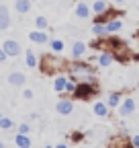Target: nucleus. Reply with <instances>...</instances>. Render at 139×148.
Instances as JSON below:
<instances>
[{"label": "nucleus", "instance_id": "18", "mask_svg": "<svg viewBox=\"0 0 139 148\" xmlns=\"http://www.w3.org/2000/svg\"><path fill=\"white\" fill-rule=\"evenodd\" d=\"M90 8H92V14L96 16V14H102V12H107V10L111 8V4L107 2V0H94V2L90 4Z\"/></svg>", "mask_w": 139, "mask_h": 148}, {"label": "nucleus", "instance_id": "30", "mask_svg": "<svg viewBox=\"0 0 139 148\" xmlns=\"http://www.w3.org/2000/svg\"><path fill=\"white\" fill-rule=\"evenodd\" d=\"M82 138H84V134H82V132H74V134H72V140H74V142H80Z\"/></svg>", "mask_w": 139, "mask_h": 148}, {"label": "nucleus", "instance_id": "15", "mask_svg": "<svg viewBox=\"0 0 139 148\" xmlns=\"http://www.w3.org/2000/svg\"><path fill=\"white\" fill-rule=\"evenodd\" d=\"M10 27V10L8 6H0V31H6Z\"/></svg>", "mask_w": 139, "mask_h": 148}, {"label": "nucleus", "instance_id": "1", "mask_svg": "<svg viewBox=\"0 0 139 148\" xmlns=\"http://www.w3.org/2000/svg\"><path fill=\"white\" fill-rule=\"evenodd\" d=\"M92 47H96V49H109V51L115 56V60L121 62V64L131 62V60L135 58L133 51H131V47H129L125 41L117 39V37H109V35L96 37V41H92Z\"/></svg>", "mask_w": 139, "mask_h": 148}, {"label": "nucleus", "instance_id": "31", "mask_svg": "<svg viewBox=\"0 0 139 148\" xmlns=\"http://www.w3.org/2000/svg\"><path fill=\"white\" fill-rule=\"evenodd\" d=\"M6 58H8V56H6V51H4L2 47H0V62H4Z\"/></svg>", "mask_w": 139, "mask_h": 148}, {"label": "nucleus", "instance_id": "23", "mask_svg": "<svg viewBox=\"0 0 139 148\" xmlns=\"http://www.w3.org/2000/svg\"><path fill=\"white\" fill-rule=\"evenodd\" d=\"M92 33H94V37H104V35H107V27H104V23L94 21V25H92Z\"/></svg>", "mask_w": 139, "mask_h": 148}, {"label": "nucleus", "instance_id": "20", "mask_svg": "<svg viewBox=\"0 0 139 148\" xmlns=\"http://www.w3.org/2000/svg\"><path fill=\"white\" fill-rule=\"evenodd\" d=\"M25 62H27L29 68H37V66H39V58L35 56L33 49H27V51H25Z\"/></svg>", "mask_w": 139, "mask_h": 148}, {"label": "nucleus", "instance_id": "2", "mask_svg": "<svg viewBox=\"0 0 139 148\" xmlns=\"http://www.w3.org/2000/svg\"><path fill=\"white\" fill-rule=\"evenodd\" d=\"M67 76L74 78L76 82H86V80H96V68L88 62L82 60H72L67 64Z\"/></svg>", "mask_w": 139, "mask_h": 148}, {"label": "nucleus", "instance_id": "11", "mask_svg": "<svg viewBox=\"0 0 139 148\" xmlns=\"http://www.w3.org/2000/svg\"><path fill=\"white\" fill-rule=\"evenodd\" d=\"M113 62H117V60H115V56H113L109 49H100L98 58H96V64H98L100 68H111Z\"/></svg>", "mask_w": 139, "mask_h": 148}, {"label": "nucleus", "instance_id": "25", "mask_svg": "<svg viewBox=\"0 0 139 148\" xmlns=\"http://www.w3.org/2000/svg\"><path fill=\"white\" fill-rule=\"evenodd\" d=\"M35 27H37V29H45V31H47V27H49V21H47V18H45L43 14H39L37 18H35Z\"/></svg>", "mask_w": 139, "mask_h": 148}, {"label": "nucleus", "instance_id": "37", "mask_svg": "<svg viewBox=\"0 0 139 148\" xmlns=\"http://www.w3.org/2000/svg\"><path fill=\"white\" fill-rule=\"evenodd\" d=\"M0 117H2V113H0Z\"/></svg>", "mask_w": 139, "mask_h": 148}, {"label": "nucleus", "instance_id": "21", "mask_svg": "<svg viewBox=\"0 0 139 148\" xmlns=\"http://www.w3.org/2000/svg\"><path fill=\"white\" fill-rule=\"evenodd\" d=\"M14 8H16V12H19V14H27V12L31 10V0H16V2H14Z\"/></svg>", "mask_w": 139, "mask_h": 148}, {"label": "nucleus", "instance_id": "32", "mask_svg": "<svg viewBox=\"0 0 139 148\" xmlns=\"http://www.w3.org/2000/svg\"><path fill=\"white\" fill-rule=\"evenodd\" d=\"M115 2H117V4H123V2H127V0H115Z\"/></svg>", "mask_w": 139, "mask_h": 148}, {"label": "nucleus", "instance_id": "34", "mask_svg": "<svg viewBox=\"0 0 139 148\" xmlns=\"http://www.w3.org/2000/svg\"><path fill=\"white\" fill-rule=\"evenodd\" d=\"M135 60H137V62H139V53H137V56H135Z\"/></svg>", "mask_w": 139, "mask_h": 148}, {"label": "nucleus", "instance_id": "12", "mask_svg": "<svg viewBox=\"0 0 139 148\" xmlns=\"http://www.w3.org/2000/svg\"><path fill=\"white\" fill-rule=\"evenodd\" d=\"M67 74H63V72H59V74H55V78H53V90L55 92H59V95H63V90H65V84H67Z\"/></svg>", "mask_w": 139, "mask_h": 148}, {"label": "nucleus", "instance_id": "13", "mask_svg": "<svg viewBox=\"0 0 139 148\" xmlns=\"http://www.w3.org/2000/svg\"><path fill=\"white\" fill-rule=\"evenodd\" d=\"M86 47H88V45H86L84 41H74L72 49H70V51H72V60H82L84 53H86Z\"/></svg>", "mask_w": 139, "mask_h": 148}, {"label": "nucleus", "instance_id": "26", "mask_svg": "<svg viewBox=\"0 0 139 148\" xmlns=\"http://www.w3.org/2000/svg\"><path fill=\"white\" fill-rule=\"evenodd\" d=\"M14 127V121L10 119V117H0V130H12Z\"/></svg>", "mask_w": 139, "mask_h": 148}, {"label": "nucleus", "instance_id": "17", "mask_svg": "<svg viewBox=\"0 0 139 148\" xmlns=\"http://www.w3.org/2000/svg\"><path fill=\"white\" fill-rule=\"evenodd\" d=\"M8 84H12V86H23V84H27V76L23 72H10L8 74Z\"/></svg>", "mask_w": 139, "mask_h": 148}, {"label": "nucleus", "instance_id": "7", "mask_svg": "<svg viewBox=\"0 0 139 148\" xmlns=\"http://www.w3.org/2000/svg\"><path fill=\"white\" fill-rule=\"evenodd\" d=\"M92 113H94L96 117H100V119H107V117L111 115V107L107 105V101H94Z\"/></svg>", "mask_w": 139, "mask_h": 148}, {"label": "nucleus", "instance_id": "38", "mask_svg": "<svg viewBox=\"0 0 139 148\" xmlns=\"http://www.w3.org/2000/svg\"><path fill=\"white\" fill-rule=\"evenodd\" d=\"M137 4H139V0H137Z\"/></svg>", "mask_w": 139, "mask_h": 148}, {"label": "nucleus", "instance_id": "5", "mask_svg": "<svg viewBox=\"0 0 139 148\" xmlns=\"http://www.w3.org/2000/svg\"><path fill=\"white\" fill-rule=\"evenodd\" d=\"M55 111L59 115H72L74 113V97L63 95L57 103H55Z\"/></svg>", "mask_w": 139, "mask_h": 148}, {"label": "nucleus", "instance_id": "28", "mask_svg": "<svg viewBox=\"0 0 139 148\" xmlns=\"http://www.w3.org/2000/svg\"><path fill=\"white\" fill-rule=\"evenodd\" d=\"M19 132H21V134H31V125H29V123H21V125H19Z\"/></svg>", "mask_w": 139, "mask_h": 148}, {"label": "nucleus", "instance_id": "29", "mask_svg": "<svg viewBox=\"0 0 139 148\" xmlns=\"http://www.w3.org/2000/svg\"><path fill=\"white\" fill-rule=\"evenodd\" d=\"M33 97H35V95H33V90H31V88H25V90H23V99H27V101H31Z\"/></svg>", "mask_w": 139, "mask_h": 148}, {"label": "nucleus", "instance_id": "14", "mask_svg": "<svg viewBox=\"0 0 139 148\" xmlns=\"http://www.w3.org/2000/svg\"><path fill=\"white\" fill-rule=\"evenodd\" d=\"M121 101H123V92H121V90H113V92H109V97H107V105L111 107V111H113V109H117V107L121 105Z\"/></svg>", "mask_w": 139, "mask_h": 148}, {"label": "nucleus", "instance_id": "3", "mask_svg": "<svg viewBox=\"0 0 139 148\" xmlns=\"http://www.w3.org/2000/svg\"><path fill=\"white\" fill-rule=\"evenodd\" d=\"M67 60H63L59 53H47V56H43V58L39 60V70L43 72V74H59V72H65L67 70Z\"/></svg>", "mask_w": 139, "mask_h": 148}, {"label": "nucleus", "instance_id": "19", "mask_svg": "<svg viewBox=\"0 0 139 148\" xmlns=\"http://www.w3.org/2000/svg\"><path fill=\"white\" fill-rule=\"evenodd\" d=\"M14 144H16V146H21V148H29L33 142H31L29 134H21V132H19V134L14 136Z\"/></svg>", "mask_w": 139, "mask_h": 148}, {"label": "nucleus", "instance_id": "10", "mask_svg": "<svg viewBox=\"0 0 139 148\" xmlns=\"http://www.w3.org/2000/svg\"><path fill=\"white\" fill-rule=\"evenodd\" d=\"M29 39L37 45H43V43H49V35H47L45 29H35V31L29 33Z\"/></svg>", "mask_w": 139, "mask_h": 148}, {"label": "nucleus", "instance_id": "6", "mask_svg": "<svg viewBox=\"0 0 139 148\" xmlns=\"http://www.w3.org/2000/svg\"><path fill=\"white\" fill-rule=\"evenodd\" d=\"M117 109H119V117H129V115H133L135 109H137L135 99H133V97H123V101H121V105H119Z\"/></svg>", "mask_w": 139, "mask_h": 148}, {"label": "nucleus", "instance_id": "16", "mask_svg": "<svg viewBox=\"0 0 139 148\" xmlns=\"http://www.w3.org/2000/svg\"><path fill=\"white\" fill-rule=\"evenodd\" d=\"M104 27H107V35H111V33H119L121 29H123V21H121L119 16H115V18H111V21L104 23Z\"/></svg>", "mask_w": 139, "mask_h": 148}, {"label": "nucleus", "instance_id": "22", "mask_svg": "<svg viewBox=\"0 0 139 148\" xmlns=\"http://www.w3.org/2000/svg\"><path fill=\"white\" fill-rule=\"evenodd\" d=\"M49 49L53 51V53H61V51L65 49L63 39H49Z\"/></svg>", "mask_w": 139, "mask_h": 148}, {"label": "nucleus", "instance_id": "33", "mask_svg": "<svg viewBox=\"0 0 139 148\" xmlns=\"http://www.w3.org/2000/svg\"><path fill=\"white\" fill-rule=\"evenodd\" d=\"M2 146H4V142H2V140H0V148H2Z\"/></svg>", "mask_w": 139, "mask_h": 148}, {"label": "nucleus", "instance_id": "4", "mask_svg": "<svg viewBox=\"0 0 139 148\" xmlns=\"http://www.w3.org/2000/svg\"><path fill=\"white\" fill-rule=\"evenodd\" d=\"M96 92H98L96 80H86V82H78V86H76V90H74L72 97L78 99V101H90Z\"/></svg>", "mask_w": 139, "mask_h": 148}, {"label": "nucleus", "instance_id": "9", "mask_svg": "<svg viewBox=\"0 0 139 148\" xmlns=\"http://www.w3.org/2000/svg\"><path fill=\"white\" fill-rule=\"evenodd\" d=\"M2 49L6 51V56L8 58H16L23 49H21V43L19 41H14V39H6L4 43H2Z\"/></svg>", "mask_w": 139, "mask_h": 148}, {"label": "nucleus", "instance_id": "8", "mask_svg": "<svg viewBox=\"0 0 139 148\" xmlns=\"http://www.w3.org/2000/svg\"><path fill=\"white\" fill-rule=\"evenodd\" d=\"M74 14H76V18L84 21V18H90V14H92V8H90V4H88V2L80 0V2L76 4V8H74Z\"/></svg>", "mask_w": 139, "mask_h": 148}, {"label": "nucleus", "instance_id": "36", "mask_svg": "<svg viewBox=\"0 0 139 148\" xmlns=\"http://www.w3.org/2000/svg\"><path fill=\"white\" fill-rule=\"evenodd\" d=\"M137 39H139V31H137Z\"/></svg>", "mask_w": 139, "mask_h": 148}, {"label": "nucleus", "instance_id": "35", "mask_svg": "<svg viewBox=\"0 0 139 148\" xmlns=\"http://www.w3.org/2000/svg\"><path fill=\"white\" fill-rule=\"evenodd\" d=\"M137 92H139V82H137Z\"/></svg>", "mask_w": 139, "mask_h": 148}, {"label": "nucleus", "instance_id": "27", "mask_svg": "<svg viewBox=\"0 0 139 148\" xmlns=\"http://www.w3.org/2000/svg\"><path fill=\"white\" fill-rule=\"evenodd\" d=\"M129 144H131L133 148H139V134H131V138H129Z\"/></svg>", "mask_w": 139, "mask_h": 148}, {"label": "nucleus", "instance_id": "24", "mask_svg": "<svg viewBox=\"0 0 139 148\" xmlns=\"http://www.w3.org/2000/svg\"><path fill=\"white\" fill-rule=\"evenodd\" d=\"M76 86H78V82H76L74 78H67V84H65V90H63V95L72 97V95H74V90H76Z\"/></svg>", "mask_w": 139, "mask_h": 148}]
</instances>
